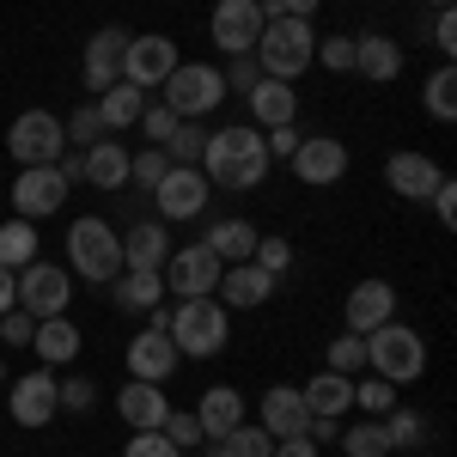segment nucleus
<instances>
[{
  "mask_svg": "<svg viewBox=\"0 0 457 457\" xmlns=\"http://www.w3.org/2000/svg\"><path fill=\"white\" fill-rule=\"evenodd\" d=\"M390 457H415V452H390Z\"/></svg>",
  "mask_w": 457,
  "mask_h": 457,
  "instance_id": "59",
  "label": "nucleus"
},
{
  "mask_svg": "<svg viewBox=\"0 0 457 457\" xmlns=\"http://www.w3.org/2000/svg\"><path fill=\"white\" fill-rule=\"evenodd\" d=\"M135 129H141V135H146V141H153V146H165V141H171V129H177V116H171V110H165V104H146V110H141V122H135Z\"/></svg>",
  "mask_w": 457,
  "mask_h": 457,
  "instance_id": "49",
  "label": "nucleus"
},
{
  "mask_svg": "<svg viewBox=\"0 0 457 457\" xmlns=\"http://www.w3.org/2000/svg\"><path fill=\"white\" fill-rule=\"evenodd\" d=\"M159 433L171 439L177 452H195V445H208V439H202V421H195V409H165Z\"/></svg>",
  "mask_w": 457,
  "mask_h": 457,
  "instance_id": "43",
  "label": "nucleus"
},
{
  "mask_svg": "<svg viewBox=\"0 0 457 457\" xmlns=\"http://www.w3.org/2000/svg\"><path fill=\"white\" fill-rule=\"evenodd\" d=\"M79 159H86V183L92 189H129V146L116 141V135L92 141Z\"/></svg>",
  "mask_w": 457,
  "mask_h": 457,
  "instance_id": "29",
  "label": "nucleus"
},
{
  "mask_svg": "<svg viewBox=\"0 0 457 457\" xmlns=\"http://www.w3.org/2000/svg\"><path fill=\"white\" fill-rule=\"evenodd\" d=\"M213 445H220V457H275V439L262 427H245V421L232 427L226 439H213Z\"/></svg>",
  "mask_w": 457,
  "mask_h": 457,
  "instance_id": "36",
  "label": "nucleus"
},
{
  "mask_svg": "<svg viewBox=\"0 0 457 457\" xmlns=\"http://www.w3.org/2000/svg\"><path fill=\"white\" fill-rule=\"evenodd\" d=\"M62 135H68L73 153H86L92 141H104V116H98V104H79L68 122H62Z\"/></svg>",
  "mask_w": 457,
  "mask_h": 457,
  "instance_id": "40",
  "label": "nucleus"
},
{
  "mask_svg": "<svg viewBox=\"0 0 457 457\" xmlns=\"http://www.w3.org/2000/svg\"><path fill=\"white\" fill-rule=\"evenodd\" d=\"M213 202V183L202 177V165H171V171L159 177V189H153V208L165 226H183V220H202Z\"/></svg>",
  "mask_w": 457,
  "mask_h": 457,
  "instance_id": "9",
  "label": "nucleus"
},
{
  "mask_svg": "<svg viewBox=\"0 0 457 457\" xmlns=\"http://www.w3.org/2000/svg\"><path fill=\"white\" fill-rule=\"evenodd\" d=\"M92 104H98V116H104V135H129V129L141 122V110H146V92H141V86H129V79H116L110 92L92 98Z\"/></svg>",
  "mask_w": 457,
  "mask_h": 457,
  "instance_id": "31",
  "label": "nucleus"
},
{
  "mask_svg": "<svg viewBox=\"0 0 457 457\" xmlns=\"http://www.w3.org/2000/svg\"><path fill=\"white\" fill-rule=\"evenodd\" d=\"M68 183H62V171L55 165H25V171L12 177V208H19V220H49V213L68 208Z\"/></svg>",
  "mask_w": 457,
  "mask_h": 457,
  "instance_id": "14",
  "label": "nucleus"
},
{
  "mask_svg": "<svg viewBox=\"0 0 457 457\" xmlns=\"http://www.w3.org/2000/svg\"><path fill=\"white\" fill-rule=\"evenodd\" d=\"M226 104V79L213 62H177L171 79H165V110H171L177 122H202L213 110Z\"/></svg>",
  "mask_w": 457,
  "mask_h": 457,
  "instance_id": "6",
  "label": "nucleus"
},
{
  "mask_svg": "<svg viewBox=\"0 0 457 457\" xmlns=\"http://www.w3.org/2000/svg\"><path fill=\"white\" fill-rule=\"evenodd\" d=\"M353 73H366L372 86H390L403 73V43L396 37H378V31L353 37Z\"/></svg>",
  "mask_w": 457,
  "mask_h": 457,
  "instance_id": "26",
  "label": "nucleus"
},
{
  "mask_svg": "<svg viewBox=\"0 0 457 457\" xmlns=\"http://www.w3.org/2000/svg\"><path fill=\"white\" fill-rule=\"evenodd\" d=\"M421 104H427L433 122H452V116H457V68H452V62H445V68H433L421 79Z\"/></svg>",
  "mask_w": 457,
  "mask_h": 457,
  "instance_id": "33",
  "label": "nucleus"
},
{
  "mask_svg": "<svg viewBox=\"0 0 457 457\" xmlns=\"http://www.w3.org/2000/svg\"><path fill=\"white\" fill-rule=\"evenodd\" d=\"M25 262H37V232H31V220H19V213H12V220L0 226V269H12V275H19Z\"/></svg>",
  "mask_w": 457,
  "mask_h": 457,
  "instance_id": "34",
  "label": "nucleus"
},
{
  "mask_svg": "<svg viewBox=\"0 0 457 457\" xmlns=\"http://www.w3.org/2000/svg\"><path fill=\"white\" fill-rule=\"evenodd\" d=\"M220 79H226V92H238V98H245L250 86L262 79V68H256V55H226V68H220Z\"/></svg>",
  "mask_w": 457,
  "mask_h": 457,
  "instance_id": "46",
  "label": "nucleus"
},
{
  "mask_svg": "<svg viewBox=\"0 0 457 457\" xmlns=\"http://www.w3.org/2000/svg\"><path fill=\"white\" fill-rule=\"evenodd\" d=\"M317 55L329 73H353V37H317Z\"/></svg>",
  "mask_w": 457,
  "mask_h": 457,
  "instance_id": "48",
  "label": "nucleus"
},
{
  "mask_svg": "<svg viewBox=\"0 0 457 457\" xmlns=\"http://www.w3.org/2000/svg\"><path fill=\"white\" fill-rule=\"evenodd\" d=\"M305 427H312V409H305V396L293 385L262 390V433H269V439H293V433H305Z\"/></svg>",
  "mask_w": 457,
  "mask_h": 457,
  "instance_id": "23",
  "label": "nucleus"
},
{
  "mask_svg": "<svg viewBox=\"0 0 457 457\" xmlns=\"http://www.w3.org/2000/svg\"><path fill=\"white\" fill-rule=\"evenodd\" d=\"M171 342L183 360H213V353H226L232 342V312L220 305V299H177L171 305Z\"/></svg>",
  "mask_w": 457,
  "mask_h": 457,
  "instance_id": "4",
  "label": "nucleus"
},
{
  "mask_svg": "<svg viewBox=\"0 0 457 457\" xmlns=\"http://www.w3.org/2000/svg\"><path fill=\"white\" fill-rule=\"evenodd\" d=\"M68 275H79L86 287H110L122 275V232L104 213H79L68 226Z\"/></svg>",
  "mask_w": 457,
  "mask_h": 457,
  "instance_id": "2",
  "label": "nucleus"
},
{
  "mask_svg": "<svg viewBox=\"0 0 457 457\" xmlns=\"http://www.w3.org/2000/svg\"><path fill=\"white\" fill-rule=\"evenodd\" d=\"M299 122H281V129H262V146H269V159H293L299 153Z\"/></svg>",
  "mask_w": 457,
  "mask_h": 457,
  "instance_id": "51",
  "label": "nucleus"
},
{
  "mask_svg": "<svg viewBox=\"0 0 457 457\" xmlns=\"http://www.w3.org/2000/svg\"><path fill=\"white\" fill-rule=\"evenodd\" d=\"M329 372H348V378H360V372H366V336L342 329V336L329 342Z\"/></svg>",
  "mask_w": 457,
  "mask_h": 457,
  "instance_id": "44",
  "label": "nucleus"
},
{
  "mask_svg": "<svg viewBox=\"0 0 457 457\" xmlns=\"http://www.w3.org/2000/svg\"><path fill=\"white\" fill-rule=\"evenodd\" d=\"M177 342H171V329H153L146 323L141 336L129 342V378H146V385H165V378H177Z\"/></svg>",
  "mask_w": 457,
  "mask_h": 457,
  "instance_id": "18",
  "label": "nucleus"
},
{
  "mask_svg": "<svg viewBox=\"0 0 457 457\" xmlns=\"http://www.w3.org/2000/svg\"><path fill=\"white\" fill-rule=\"evenodd\" d=\"M6 409H12V421L19 427H49L62 415V378H55V366H37L25 378H6Z\"/></svg>",
  "mask_w": 457,
  "mask_h": 457,
  "instance_id": "10",
  "label": "nucleus"
},
{
  "mask_svg": "<svg viewBox=\"0 0 457 457\" xmlns=\"http://www.w3.org/2000/svg\"><path fill=\"white\" fill-rule=\"evenodd\" d=\"M439 177L445 171L427 153H390L385 159V183H390V195H403V202H427L439 189Z\"/></svg>",
  "mask_w": 457,
  "mask_h": 457,
  "instance_id": "20",
  "label": "nucleus"
},
{
  "mask_svg": "<svg viewBox=\"0 0 457 457\" xmlns=\"http://www.w3.org/2000/svg\"><path fill=\"white\" fill-rule=\"evenodd\" d=\"M159 275H165V299H208L220 287V275H226V262L208 245H171Z\"/></svg>",
  "mask_w": 457,
  "mask_h": 457,
  "instance_id": "8",
  "label": "nucleus"
},
{
  "mask_svg": "<svg viewBox=\"0 0 457 457\" xmlns=\"http://www.w3.org/2000/svg\"><path fill=\"white\" fill-rule=\"evenodd\" d=\"M129 37L122 25H104V31L86 37V55H79V79H86V92L98 98V92H110L116 79H122V62H129Z\"/></svg>",
  "mask_w": 457,
  "mask_h": 457,
  "instance_id": "13",
  "label": "nucleus"
},
{
  "mask_svg": "<svg viewBox=\"0 0 457 457\" xmlns=\"http://www.w3.org/2000/svg\"><path fill=\"white\" fill-rule=\"evenodd\" d=\"M195 421H202V439H226L232 427L245 421V396L232 385H208L202 403H195Z\"/></svg>",
  "mask_w": 457,
  "mask_h": 457,
  "instance_id": "28",
  "label": "nucleus"
},
{
  "mask_svg": "<svg viewBox=\"0 0 457 457\" xmlns=\"http://www.w3.org/2000/svg\"><path fill=\"white\" fill-rule=\"evenodd\" d=\"M262 6V19H312L323 0H256Z\"/></svg>",
  "mask_w": 457,
  "mask_h": 457,
  "instance_id": "53",
  "label": "nucleus"
},
{
  "mask_svg": "<svg viewBox=\"0 0 457 457\" xmlns=\"http://www.w3.org/2000/svg\"><path fill=\"white\" fill-rule=\"evenodd\" d=\"M31 348H37L43 366H68V360H79V323H68V317H37Z\"/></svg>",
  "mask_w": 457,
  "mask_h": 457,
  "instance_id": "30",
  "label": "nucleus"
},
{
  "mask_svg": "<svg viewBox=\"0 0 457 457\" xmlns=\"http://www.w3.org/2000/svg\"><path fill=\"white\" fill-rule=\"evenodd\" d=\"M433 6H452V0H433Z\"/></svg>",
  "mask_w": 457,
  "mask_h": 457,
  "instance_id": "60",
  "label": "nucleus"
},
{
  "mask_svg": "<svg viewBox=\"0 0 457 457\" xmlns=\"http://www.w3.org/2000/svg\"><path fill=\"white\" fill-rule=\"evenodd\" d=\"M275 457H317L312 433H293V439H275Z\"/></svg>",
  "mask_w": 457,
  "mask_h": 457,
  "instance_id": "55",
  "label": "nucleus"
},
{
  "mask_svg": "<svg viewBox=\"0 0 457 457\" xmlns=\"http://www.w3.org/2000/svg\"><path fill=\"white\" fill-rule=\"evenodd\" d=\"M0 385H6V360H0Z\"/></svg>",
  "mask_w": 457,
  "mask_h": 457,
  "instance_id": "58",
  "label": "nucleus"
},
{
  "mask_svg": "<svg viewBox=\"0 0 457 457\" xmlns=\"http://www.w3.org/2000/svg\"><path fill=\"white\" fill-rule=\"evenodd\" d=\"M427 202H433V213H439V226H457V183L452 177H439V189H433Z\"/></svg>",
  "mask_w": 457,
  "mask_h": 457,
  "instance_id": "54",
  "label": "nucleus"
},
{
  "mask_svg": "<svg viewBox=\"0 0 457 457\" xmlns=\"http://www.w3.org/2000/svg\"><path fill=\"white\" fill-rule=\"evenodd\" d=\"M299 183H312V189H329V183H342L348 177V146L336 141V135H305L299 153L287 159Z\"/></svg>",
  "mask_w": 457,
  "mask_h": 457,
  "instance_id": "16",
  "label": "nucleus"
},
{
  "mask_svg": "<svg viewBox=\"0 0 457 457\" xmlns=\"http://www.w3.org/2000/svg\"><path fill=\"white\" fill-rule=\"evenodd\" d=\"M250 262H256L262 275H275V281H281L287 269H293V245H287L281 232H262V238H256V250H250Z\"/></svg>",
  "mask_w": 457,
  "mask_h": 457,
  "instance_id": "41",
  "label": "nucleus"
},
{
  "mask_svg": "<svg viewBox=\"0 0 457 457\" xmlns=\"http://www.w3.org/2000/svg\"><path fill=\"white\" fill-rule=\"evenodd\" d=\"M202 146H208V129L202 122H177L165 153H171V165H202Z\"/></svg>",
  "mask_w": 457,
  "mask_h": 457,
  "instance_id": "42",
  "label": "nucleus"
},
{
  "mask_svg": "<svg viewBox=\"0 0 457 457\" xmlns=\"http://www.w3.org/2000/svg\"><path fill=\"white\" fill-rule=\"evenodd\" d=\"M342 452L348 457H390V439H385V427L366 415L360 427H342Z\"/></svg>",
  "mask_w": 457,
  "mask_h": 457,
  "instance_id": "37",
  "label": "nucleus"
},
{
  "mask_svg": "<svg viewBox=\"0 0 457 457\" xmlns=\"http://www.w3.org/2000/svg\"><path fill=\"white\" fill-rule=\"evenodd\" d=\"M165 171H171V153H165V146L129 153V183H135V189H146V195L159 189V177H165Z\"/></svg>",
  "mask_w": 457,
  "mask_h": 457,
  "instance_id": "38",
  "label": "nucleus"
},
{
  "mask_svg": "<svg viewBox=\"0 0 457 457\" xmlns=\"http://www.w3.org/2000/svg\"><path fill=\"white\" fill-rule=\"evenodd\" d=\"M396 317V287L390 281H360L348 293V305H342V323H348L353 336H366V329H378Z\"/></svg>",
  "mask_w": 457,
  "mask_h": 457,
  "instance_id": "21",
  "label": "nucleus"
},
{
  "mask_svg": "<svg viewBox=\"0 0 457 457\" xmlns=\"http://www.w3.org/2000/svg\"><path fill=\"white\" fill-rule=\"evenodd\" d=\"M262 6L256 0H220L208 12V43L220 49V55H250L256 49V37H262Z\"/></svg>",
  "mask_w": 457,
  "mask_h": 457,
  "instance_id": "12",
  "label": "nucleus"
},
{
  "mask_svg": "<svg viewBox=\"0 0 457 457\" xmlns=\"http://www.w3.org/2000/svg\"><path fill=\"white\" fill-rule=\"evenodd\" d=\"M275 275H262L256 262H226V275H220V287H213V299L226 305V312H262L269 299H275Z\"/></svg>",
  "mask_w": 457,
  "mask_h": 457,
  "instance_id": "17",
  "label": "nucleus"
},
{
  "mask_svg": "<svg viewBox=\"0 0 457 457\" xmlns=\"http://www.w3.org/2000/svg\"><path fill=\"white\" fill-rule=\"evenodd\" d=\"M250 104V129H281V122H299V92H293V79H256L245 92Z\"/></svg>",
  "mask_w": 457,
  "mask_h": 457,
  "instance_id": "19",
  "label": "nucleus"
},
{
  "mask_svg": "<svg viewBox=\"0 0 457 457\" xmlns=\"http://www.w3.org/2000/svg\"><path fill=\"white\" fill-rule=\"evenodd\" d=\"M250 55H256V68L269 73V79H299V73H312V62H317L312 19H269Z\"/></svg>",
  "mask_w": 457,
  "mask_h": 457,
  "instance_id": "5",
  "label": "nucleus"
},
{
  "mask_svg": "<svg viewBox=\"0 0 457 457\" xmlns=\"http://www.w3.org/2000/svg\"><path fill=\"white\" fill-rule=\"evenodd\" d=\"M6 153H12L19 171H25V165H55V159L68 153L62 116H49V110H19L12 129H6Z\"/></svg>",
  "mask_w": 457,
  "mask_h": 457,
  "instance_id": "7",
  "label": "nucleus"
},
{
  "mask_svg": "<svg viewBox=\"0 0 457 457\" xmlns=\"http://www.w3.org/2000/svg\"><path fill=\"white\" fill-rule=\"evenodd\" d=\"M68 299H73V275L62 262H25L19 269V312L31 317H68Z\"/></svg>",
  "mask_w": 457,
  "mask_h": 457,
  "instance_id": "11",
  "label": "nucleus"
},
{
  "mask_svg": "<svg viewBox=\"0 0 457 457\" xmlns=\"http://www.w3.org/2000/svg\"><path fill=\"white\" fill-rule=\"evenodd\" d=\"M299 396H305V409H312V421H342L353 409V378L348 372H317V378H305L299 385Z\"/></svg>",
  "mask_w": 457,
  "mask_h": 457,
  "instance_id": "22",
  "label": "nucleus"
},
{
  "mask_svg": "<svg viewBox=\"0 0 457 457\" xmlns=\"http://www.w3.org/2000/svg\"><path fill=\"white\" fill-rule=\"evenodd\" d=\"M366 372H378V378H390V385H421L427 372V342L421 329H409V323H378V329H366Z\"/></svg>",
  "mask_w": 457,
  "mask_h": 457,
  "instance_id": "3",
  "label": "nucleus"
},
{
  "mask_svg": "<svg viewBox=\"0 0 457 457\" xmlns=\"http://www.w3.org/2000/svg\"><path fill=\"white\" fill-rule=\"evenodd\" d=\"M269 146H262V129L250 122H226V129H208V146H202V177L213 189H256L269 177Z\"/></svg>",
  "mask_w": 457,
  "mask_h": 457,
  "instance_id": "1",
  "label": "nucleus"
},
{
  "mask_svg": "<svg viewBox=\"0 0 457 457\" xmlns=\"http://www.w3.org/2000/svg\"><path fill=\"white\" fill-rule=\"evenodd\" d=\"M427 43H433L445 62L457 55V12H452V6H439V12H433V37H427Z\"/></svg>",
  "mask_w": 457,
  "mask_h": 457,
  "instance_id": "50",
  "label": "nucleus"
},
{
  "mask_svg": "<svg viewBox=\"0 0 457 457\" xmlns=\"http://www.w3.org/2000/svg\"><path fill=\"white\" fill-rule=\"evenodd\" d=\"M12 305H19V275L0 269V312H12Z\"/></svg>",
  "mask_w": 457,
  "mask_h": 457,
  "instance_id": "57",
  "label": "nucleus"
},
{
  "mask_svg": "<svg viewBox=\"0 0 457 457\" xmlns=\"http://www.w3.org/2000/svg\"><path fill=\"white\" fill-rule=\"evenodd\" d=\"M55 171H62V183H68V189H73V183H86V159H79V153H73V146H68V153L55 159Z\"/></svg>",
  "mask_w": 457,
  "mask_h": 457,
  "instance_id": "56",
  "label": "nucleus"
},
{
  "mask_svg": "<svg viewBox=\"0 0 457 457\" xmlns=\"http://www.w3.org/2000/svg\"><path fill=\"white\" fill-rule=\"evenodd\" d=\"M122 457H189V452H177V445L165 439V433H159V427H146V433H129Z\"/></svg>",
  "mask_w": 457,
  "mask_h": 457,
  "instance_id": "45",
  "label": "nucleus"
},
{
  "mask_svg": "<svg viewBox=\"0 0 457 457\" xmlns=\"http://www.w3.org/2000/svg\"><path fill=\"white\" fill-rule=\"evenodd\" d=\"M177 68V37L165 31H141V37H129V62H122V79L129 86H165Z\"/></svg>",
  "mask_w": 457,
  "mask_h": 457,
  "instance_id": "15",
  "label": "nucleus"
},
{
  "mask_svg": "<svg viewBox=\"0 0 457 457\" xmlns=\"http://www.w3.org/2000/svg\"><path fill=\"white\" fill-rule=\"evenodd\" d=\"M353 409L378 421L385 409H396V385H390V378H378V372H372V378H353Z\"/></svg>",
  "mask_w": 457,
  "mask_h": 457,
  "instance_id": "39",
  "label": "nucleus"
},
{
  "mask_svg": "<svg viewBox=\"0 0 457 457\" xmlns=\"http://www.w3.org/2000/svg\"><path fill=\"white\" fill-rule=\"evenodd\" d=\"M378 427H385L390 452H421V439H427V421L415 415V409H385Z\"/></svg>",
  "mask_w": 457,
  "mask_h": 457,
  "instance_id": "35",
  "label": "nucleus"
},
{
  "mask_svg": "<svg viewBox=\"0 0 457 457\" xmlns=\"http://www.w3.org/2000/svg\"><path fill=\"white\" fill-rule=\"evenodd\" d=\"M165 256H171L165 220H135L122 232V269H165Z\"/></svg>",
  "mask_w": 457,
  "mask_h": 457,
  "instance_id": "25",
  "label": "nucleus"
},
{
  "mask_svg": "<svg viewBox=\"0 0 457 457\" xmlns=\"http://www.w3.org/2000/svg\"><path fill=\"white\" fill-rule=\"evenodd\" d=\"M165 409H171V396H165V385H146V378H129V385L116 390V415L135 427V433H146V427L165 421Z\"/></svg>",
  "mask_w": 457,
  "mask_h": 457,
  "instance_id": "24",
  "label": "nucleus"
},
{
  "mask_svg": "<svg viewBox=\"0 0 457 457\" xmlns=\"http://www.w3.org/2000/svg\"><path fill=\"white\" fill-rule=\"evenodd\" d=\"M31 329H37L31 312H19V305L0 312V342H6V348H31Z\"/></svg>",
  "mask_w": 457,
  "mask_h": 457,
  "instance_id": "47",
  "label": "nucleus"
},
{
  "mask_svg": "<svg viewBox=\"0 0 457 457\" xmlns=\"http://www.w3.org/2000/svg\"><path fill=\"white\" fill-rule=\"evenodd\" d=\"M256 238H262V232L250 226L245 213H226V220H213V226H208V238H202V245H208L220 262H250Z\"/></svg>",
  "mask_w": 457,
  "mask_h": 457,
  "instance_id": "32",
  "label": "nucleus"
},
{
  "mask_svg": "<svg viewBox=\"0 0 457 457\" xmlns=\"http://www.w3.org/2000/svg\"><path fill=\"white\" fill-rule=\"evenodd\" d=\"M110 299H116L122 312L146 317L153 305H165V275H159V269H122V275L110 281Z\"/></svg>",
  "mask_w": 457,
  "mask_h": 457,
  "instance_id": "27",
  "label": "nucleus"
},
{
  "mask_svg": "<svg viewBox=\"0 0 457 457\" xmlns=\"http://www.w3.org/2000/svg\"><path fill=\"white\" fill-rule=\"evenodd\" d=\"M92 403H98V385H92V378H62V409L86 415Z\"/></svg>",
  "mask_w": 457,
  "mask_h": 457,
  "instance_id": "52",
  "label": "nucleus"
}]
</instances>
